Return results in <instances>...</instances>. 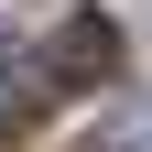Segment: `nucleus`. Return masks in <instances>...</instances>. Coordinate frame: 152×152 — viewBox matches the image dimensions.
Wrapping results in <instances>:
<instances>
[{
  "label": "nucleus",
  "mask_w": 152,
  "mask_h": 152,
  "mask_svg": "<svg viewBox=\"0 0 152 152\" xmlns=\"http://www.w3.org/2000/svg\"><path fill=\"white\" fill-rule=\"evenodd\" d=\"M33 109H44V65L33 54H0V130H22Z\"/></svg>",
  "instance_id": "2"
},
{
  "label": "nucleus",
  "mask_w": 152,
  "mask_h": 152,
  "mask_svg": "<svg viewBox=\"0 0 152 152\" xmlns=\"http://www.w3.org/2000/svg\"><path fill=\"white\" fill-rule=\"evenodd\" d=\"M33 65H44V98L54 87H109V76H120V22H109V11H65Z\"/></svg>",
  "instance_id": "1"
}]
</instances>
